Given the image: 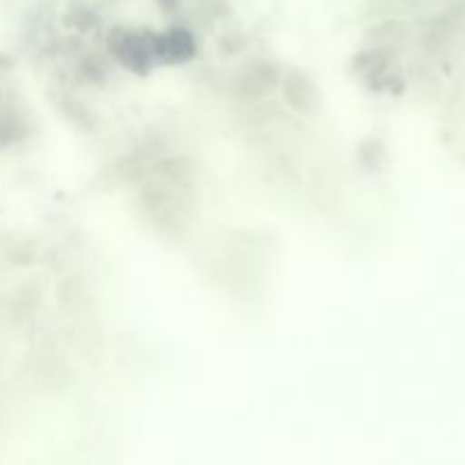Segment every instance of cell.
Wrapping results in <instances>:
<instances>
[{
  "label": "cell",
  "instance_id": "cell-2",
  "mask_svg": "<svg viewBox=\"0 0 465 465\" xmlns=\"http://www.w3.org/2000/svg\"><path fill=\"white\" fill-rule=\"evenodd\" d=\"M193 39L186 32H168L154 41V53L157 59L166 64H184L186 59L193 57Z\"/></svg>",
  "mask_w": 465,
  "mask_h": 465
},
{
  "label": "cell",
  "instance_id": "cell-1",
  "mask_svg": "<svg viewBox=\"0 0 465 465\" xmlns=\"http://www.w3.org/2000/svg\"><path fill=\"white\" fill-rule=\"evenodd\" d=\"M284 100L293 112L302 114V116H313L322 104L318 86L313 84L312 77L300 71L289 73L284 77Z\"/></svg>",
  "mask_w": 465,
  "mask_h": 465
}]
</instances>
